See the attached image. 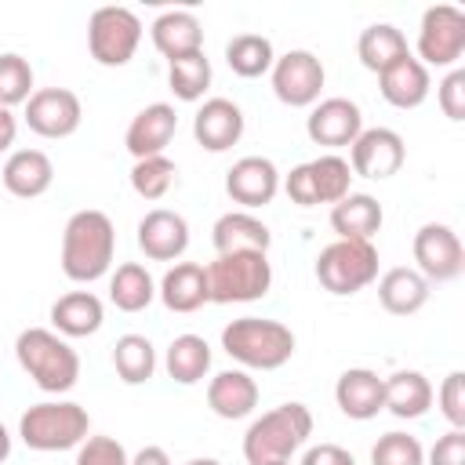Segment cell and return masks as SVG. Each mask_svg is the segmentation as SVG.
Segmentation results:
<instances>
[{
    "label": "cell",
    "instance_id": "obj_35",
    "mask_svg": "<svg viewBox=\"0 0 465 465\" xmlns=\"http://www.w3.org/2000/svg\"><path fill=\"white\" fill-rule=\"evenodd\" d=\"M312 185H316V203H338L341 196L352 193V167L338 153H320L316 160H305Z\"/></svg>",
    "mask_w": 465,
    "mask_h": 465
},
{
    "label": "cell",
    "instance_id": "obj_31",
    "mask_svg": "<svg viewBox=\"0 0 465 465\" xmlns=\"http://www.w3.org/2000/svg\"><path fill=\"white\" fill-rule=\"evenodd\" d=\"M356 54H360L363 69L385 73L392 62H400L403 54H411V47H407V36H403L392 22H374V25H367V29L360 33Z\"/></svg>",
    "mask_w": 465,
    "mask_h": 465
},
{
    "label": "cell",
    "instance_id": "obj_2",
    "mask_svg": "<svg viewBox=\"0 0 465 465\" xmlns=\"http://www.w3.org/2000/svg\"><path fill=\"white\" fill-rule=\"evenodd\" d=\"M15 360L33 378V385L40 392H51V396L69 392L80 378L76 349L62 334H54L51 327H25L15 338Z\"/></svg>",
    "mask_w": 465,
    "mask_h": 465
},
{
    "label": "cell",
    "instance_id": "obj_17",
    "mask_svg": "<svg viewBox=\"0 0 465 465\" xmlns=\"http://www.w3.org/2000/svg\"><path fill=\"white\" fill-rule=\"evenodd\" d=\"M178 131V113L171 102H153L145 109H138L124 131V145L134 160H145V156H163V149L171 145Z\"/></svg>",
    "mask_w": 465,
    "mask_h": 465
},
{
    "label": "cell",
    "instance_id": "obj_6",
    "mask_svg": "<svg viewBox=\"0 0 465 465\" xmlns=\"http://www.w3.org/2000/svg\"><path fill=\"white\" fill-rule=\"evenodd\" d=\"M272 287V265L269 254L262 251H232L218 254L207 265V291L211 302L218 305H236V302H258Z\"/></svg>",
    "mask_w": 465,
    "mask_h": 465
},
{
    "label": "cell",
    "instance_id": "obj_1",
    "mask_svg": "<svg viewBox=\"0 0 465 465\" xmlns=\"http://www.w3.org/2000/svg\"><path fill=\"white\" fill-rule=\"evenodd\" d=\"M113 254H116L113 218L98 207L73 211L62 229V272L73 283H94L109 276Z\"/></svg>",
    "mask_w": 465,
    "mask_h": 465
},
{
    "label": "cell",
    "instance_id": "obj_27",
    "mask_svg": "<svg viewBox=\"0 0 465 465\" xmlns=\"http://www.w3.org/2000/svg\"><path fill=\"white\" fill-rule=\"evenodd\" d=\"M211 243H214L218 254H232V251H262V254H269L272 232L251 211H225L211 229Z\"/></svg>",
    "mask_w": 465,
    "mask_h": 465
},
{
    "label": "cell",
    "instance_id": "obj_36",
    "mask_svg": "<svg viewBox=\"0 0 465 465\" xmlns=\"http://www.w3.org/2000/svg\"><path fill=\"white\" fill-rule=\"evenodd\" d=\"M167 84L174 91V98L182 102H200L211 87V62L203 51L196 54H185V58H174L167 62Z\"/></svg>",
    "mask_w": 465,
    "mask_h": 465
},
{
    "label": "cell",
    "instance_id": "obj_12",
    "mask_svg": "<svg viewBox=\"0 0 465 465\" xmlns=\"http://www.w3.org/2000/svg\"><path fill=\"white\" fill-rule=\"evenodd\" d=\"M25 127L40 138H69L80 120H84V105L80 98L69 91V87H36L25 102V113H22Z\"/></svg>",
    "mask_w": 465,
    "mask_h": 465
},
{
    "label": "cell",
    "instance_id": "obj_42",
    "mask_svg": "<svg viewBox=\"0 0 465 465\" xmlns=\"http://www.w3.org/2000/svg\"><path fill=\"white\" fill-rule=\"evenodd\" d=\"M436 102L447 120H454V124L465 120V69H447V76L436 87Z\"/></svg>",
    "mask_w": 465,
    "mask_h": 465
},
{
    "label": "cell",
    "instance_id": "obj_33",
    "mask_svg": "<svg viewBox=\"0 0 465 465\" xmlns=\"http://www.w3.org/2000/svg\"><path fill=\"white\" fill-rule=\"evenodd\" d=\"M276 62V51H272V40L262 36V33H236L229 44H225V65L243 76V80H258L272 69Z\"/></svg>",
    "mask_w": 465,
    "mask_h": 465
},
{
    "label": "cell",
    "instance_id": "obj_28",
    "mask_svg": "<svg viewBox=\"0 0 465 465\" xmlns=\"http://www.w3.org/2000/svg\"><path fill=\"white\" fill-rule=\"evenodd\" d=\"M381 203L371 193H349L338 203H331V229L338 232V240H371L381 229Z\"/></svg>",
    "mask_w": 465,
    "mask_h": 465
},
{
    "label": "cell",
    "instance_id": "obj_22",
    "mask_svg": "<svg viewBox=\"0 0 465 465\" xmlns=\"http://www.w3.org/2000/svg\"><path fill=\"white\" fill-rule=\"evenodd\" d=\"M156 298L171 309V312H196L211 302L207 291V265L200 262H174L163 280L156 283Z\"/></svg>",
    "mask_w": 465,
    "mask_h": 465
},
{
    "label": "cell",
    "instance_id": "obj_10",
    "mask_svg": "<svg viewBox=\"0 0 465 465\" xmlns=\"http://www.w3.org/2000/svg\"><path fill=\"white\" fill-rule=\"evenodd\" d=\"M269 80H272V94L291 105V109H312L323 94V84H327V69L323 62L305 51V47H294L287 54H276L272 69H269Z\"/></svg>",
    "mask_w": 465,
    "mask_h": 465
},
{
    "label": "cell",
    "instance_id": "obj_15",
    "mask_svg": "<svg viewBox=\"0 0 465 465\" xmlns=\"http://www.w3.org/2000/svg\"><path fill=\"white\" fill-rule=\"evenodd\" d=\"M225 193L232 203H240V211L265 207L280 193V171L269 156H240L225 171Z\"/></svg>",
    "mask_w": 465,
    "mask_h": 465
},
{
    "label": "cell",
    "instance_id": "obj_19",
    "mask_svg": "<svg viewBox=\"0 0 465 465\" xmlns=\"http://www.w3.org/2000/svg\"><path fill=\"white\" fill-rule=\"evenodd\" d=\"M193 138L207 153H225L243 138V109L232 98H203L193 116Z\"/></svg>",
    "mask_w": 465,
    "mask_h": 465
},
{
    "label": "cell",
    "instance_id": "obj_38",
    "mask_svg": "<svg viewBox=\"0 0 465 465\" xmlns=\"http://www.w3.org/2000/svg\"><path fill=\"white\" fill-rule=\"evenodd\" d=\"M33 91L36 87H33V65H29V58H22L15 51H4L0 54V105L4 109L25 105Z\"/></svg>",
    "mask_w": 465,
    "mask_h": 465
},
{
    "label": "cell",
    "instance_id": "obj_26",
    "mask_svg": "<svg viewBox=\"0 0 465 465\" xmlns=\"http://www.w3.org/2000/svg\"><path fill=\"white\" fill-rule=\"evenodd\" d=\"M149 36H153V47L167 62L203 51V25H200V18L193 11H163V15H156L153 25H149Z\"/></svg>",
    "mask_w": 465,
    "mask_h": 465
},
{
    "label": "cell",
    "instance_id": "obj_41",
    "mask_svg": "<svg viewBox=\"0 0 465 465\" xmlns=\"http://www.w3.org/2000/svg\"><path fill=\"white\" fill-rule=\"evenodd\" d=\"M443 418L450 421V429H465V371H450L436 392Z\"/></svg>",
    "mask_w": 465,
    "mask_h": 465
},
{
    "label": "cell",
    "instance_id": "obj_34",
    "mask_svg": "<svg viewBox=\"0 0 465 465\" xmlns=\"http://www.w3.org/2000/svg\"><path fill=\"white\" fill-rule=\"evenodd\" d=\"M113 371L124 385H145L156 374V349L145 334H120L113 345Z\"/></svg>",
    "mask_w": 465,
    "mask_h": 465
},
{
    "label": "cell",
    "instance_id": "obj_44",
    "mask_svg": "<svg viewBox=\"0 0 465 465\" xmlns=\"http://www.w3.org/2000/svg\"><path fill=\"white\" fill-rule=\"evenodd\" d=\"M425 465H465V429L443 432L425 454Z\"/></svg>",
    "mask_w": 465,
    "mask_h": 465
},
{
    "label": "cell",
    "instance_id": "obj_7",
    "mask_svg": "<svg viewBox=\"0 0 465 465\" xmlns=\"http://www.w3.org/2000/svg\"><path fill=\"white\" fill-rule=\"evenodd\" d=\"M316 280L323 291L345 298L378 280V247L371 240H334L316 254Z\"/></svg>",
    "mask_w": 465,
    "mask_h": 465
},
{
    "label": "cell",
    "instance_id": "obj_45",
    "mask_svg": "<svg viewBox=\"0 0 465 465\" xmlns=\"http://www.w3.org/2000/svg\"><path fill=\"white\" fill-rule=\"evenodd\" d=\"M302 465H356V458L338 443H316V447H305Z\"/></svg>",
    "mask_w": 465,
    "mask_h": 465
},
{
    "label": "cell",
    "instance_id": "obj_29",
    "mask_svg": "<svg viewBox=\"0 0 465 465\" xmlns=\"http://www.w3.org/2000/svg\"><path fill=\"white\" fill-rule=\"evenodd\" d=\"M432 407V385L421 371H396L385 378V411L400 421H414Z\"/></svg>",
    "mask_w": 465,
    "mask_h": 465
},
{
    "label": "cell",
    "instance_id": "obj_20",
    "mask_svg": "<svg viewBox=\"0 0 465 465\" xmlns=\"http://www.w3.org/2000/svg\"><path fill=\"white\" fill-rule=\"evenodd\" d=\"M0 182L11 196L18 200H36L51 189L54 182V163L44 149H15L4 167H0Z\"/></svg>",
    "mask_w": 465,
    "mask_h": 465
},
{
    "label": "cell",
    "instance_id": "obj_47",
    "mask_svg": "<svg viewBox=\"0 0 465 465\" xmlns=\"http://www.w3.org/2000/svg\"><path fill=\"white\" fill-rule=\"evenodd\" d=\"M127 465H171V458H167V450H163V447L149 443V447H142L138 454H131V461H127Z\"/></svg>",
    "mask_w": 465,
    "mask_h": 465
},
{
    "label": "cell",
    "instance_id": "obj_48",
    "mask_svg": "<svg viewBox=\"0 0 465 465\" xmlns=\"http://www.w3.org/2000/svg\"><path fill=\"white\" fill-rule=\"evenodd\" d=\"M7 454H11V432H7L4 421H0V461H7Z\"/></svg>",
    "mask_w": 465,
    "mask_h": 465
},
{
    "label": "cell",
    "instance_id": "obj_39",
    "mask_svg": "<svg viewBox=\"0 0 465 465\" xmlns=\"http://www.w3.org/2000/svg\"><path fill=\"white\" fill-rule=\"evenodd\" d=\"M371 465H425V447L411 432H385L371 447Z\"/></svg>",
    "mask_w": 465,
    "mask_h": 465
},
{
    "label": "cell",
    "instance_id": "obj_21",
    "mask_svg": "<svg viewBox=\"0 0 465 465\" xmlns=\"http://www.w3.org/2000/svg\"><path fill=\"white\" fill-rule=\"evenodd\" d=\"M258 381L243 371V367H232V371H218L211 381H207V407L225 418V421H240V418H251L254 407H258Z\"/></svg>",
    "mask_w": 465,
    "mask_h": 465
},
{
    "label": "cell",
    "instance_id": "obj_30",
    "mask_svg": "<svg viewBox=\"0 0 465 465\" xmlns=\"http://www.w3.org/2000/svg\"><path fill=\"white\" fill-rule=\"evenodd\" d=\"M156 298V280L142 262H124L109 272V302L120 312H142Z\"/></svg>",
    "mask_w": 465,
    "mask_h": 465
},
{
    "label": "cell",
    "instance_id": "obj_50",
    "mask_svg": "<svg viewBox=\"0 0 465 465\" xmlns=\"http://www.w3.org/2000/svg\"><path fill=\"white\" fill-rule=\"evenodd\" d=\"M269 465H291V461H269Z\"/></svg>",
    "mask_w": 465,
    "mask_h": 465
},
{
    "label": "cell",
    "instance_id": "obj_13",
    "mask_svg": "<svg viewBox=\"0 0 465 465\" xmlns=\"http://www.w3.org/2000/svg\"><path fill=\"white\" fill-rule=\"evenodd\" d=\"M363 131V113L352 98L345 94H331V98H320L309 116H305V134L312 145H323L327 153L334 149H345L356 142V134Z\"/></svg>",
    "mask_w": 465,
    "mask_h": 465
},
{
    "label": "cell",
    "instance_id": "obj_40",
    "mask_svg": "<svg viewBox=\"0 0 465 465\" xmlns=\"http://www.w3.org/2000/svg\"><path fill=\"white\" fill-rule=\"evenodd\" d=\"M127 461L131 454L116 436H87L73 458V465H127Z\"/></svg>",
    "mask_w": 465,
    "mask_h": 465
},
{
    "label": "cell",
    "instance_id": "obj_5",
    "mask_svg": "<svg viewBox=\"0 0 465 465\" xmlns=\"http://www.w3.org/2000/svg\"><path fill=\"white\" fill-rule=\"evenodd\" d=\"M18 436L29 450L40 454L73 450L91 436V414L73 400H44L18 418Z\"/></svg>",
    "mask_w": 465,
    "mask_h": 465
},
{
    "label": "cell",
    "instance_id": "obj_43",
    "mask_svg": "<svg viewBox=\"0 0 465 465\" xmlns=\"http://www.w3.org/2000/svg\"><path fill=\"white\" fill-rule=\"evenodd\" d=\"M280 189L287 193L291 203H298V207H316V185H312L309 163H298V167H291L287 174H280Z\"/></svg>",
    "mask_w": 465,
    "mask_h": 465
},
{
    "label": "cell",
    "instance_id": "obj_8",
    "mask_svg": "<svg viewBox=\"0 0 465 465\" xmlns=\"http://www.w3.org/2000/svg\"><path fill=\"white\" fill-rule=\"evenodd\" d=\"M142 18L131 7L120 4H105L98 11H91L87 18V51L98 65L105 69H120L134 58L138 44H142Z\"/></svg>",
    "mask_w": 465,
    "mask_h": 465
},
{
    "label": "cell",
    "instance_id": "obj_49",
    "mask_svg": "<svg viewBox=\"0 0 465 465\" xmlns=\"http://www.w3.org/2000/svg\"><path fill=\"white\" fill-rule=\"evenodd\" d=\"M185 465H222V461L218 458H189Z\"/></svg>",
    "mask_w": 465,
    "mask_h": 465
},
{
    "label": "cell",
    "instance_id": "obj_25",
    "mask_svg": "<svg viewBox=\"0 0 465 465\" xmlns=\"http://www.w3.org/2000/svg\"><path fill=\"white\" fill-rule=\"evenodd\" d=\"M378 302L385 312L392 316H414L418 309H425L429 294H432V283L414 269V265H396V269H385L378 280Z\"/></svg>",
    "mask_w": 465,
    "mask_h": 465
},
{
    "label": "cell",
    "instance_id": "obj_3",
    "mask_svg": "<svg viewBox=\"0 0 465 465\" xmlns=\"http://www.w3.org/2000/svg\"><path fill=\"white\" fill-rule=\"evenodd\" d=\"M312 436V414L305 403H280L254 418L243 432V458L247 465H269V461H291Z\"/></svg>",
    "mask_w": 465,
    "mask_h": 465
},
{
    "label": "cell",
    "instance_id": "obj_37",
    "mask_svg": "<svg viewBox=\"0 0 465 465\" xmlns=\"http://www.w3.org/2000/svg\"><path fill=\"white\" fill-rule=\"evenodd\" d=\"M174 182H178V167H174V160H171L167 153H163V156L134 160V167H131V189H134L142 200H149V203L163 200V196L174 189Z\"/></svg>",
    "mask_w": 465,
    "mask_h": 465
},
{
    "label": "cell",
    "instance_id": "obj_23",
    "mask_svg": "<svg viewBox=\"0 0 465 465\" xmlns=\"http://www.w3.org/2000/svg\"><path fill=\"white\" fill-rule=\"evenodd\" d=\"M105 323V305L94 291H69L51 305V331L69 338H91Z\"/></svg>",
    "mask_w": 465,
    "mask_h": 465
},
{
    "label": "cell",
    "instance_id": "obj_9",
    "mask_svg": "<svg viewBox=\"0 0 465 465\" xmlns=\"http://www.w3.org/2000/svg\"><path fill=\"white\" fill-rule=\"evenodd\" d=\"M418 62L429 69H458V58L465 54V11L454 4H432L421 15L418 25Z\"/></svg>",
    "mask_w": 465,
    "mask_h": 465
},
{
    "label": "cell",
    "instance_id": "obj_4",
    "mask_svg": "<svg viewBox=\"0 0 465 465\" xmlns=\"http://www.w3.org/2000/svg\"><path fill=\"white\" fill-rule=\"evenodd\" d=\"M222 349L243 371H276L294 356V331L280 320L240 316L222 327Z\"/></svg>",
    "mask_w": 465,
    "mask_h": 465
},
{
    "label": "cell",
    "instance_id": "obj_24",
    "mask_svg": "<svg viewBox=\"0 0 465 465\" xmlns=\"http://www.w3.org/2000/svg\"><path fill=\"white\" fill-rule=\"evenodd\" d=\"M378 91L392 109H418L432 91V76L414 54H403L385 73H378Z\"/></svg>",
    "mask_w": 465,
    "mask_h": 465
},
{
    "label": "cell",
    "instance_id": "obj_16",
    "mask_svg": "<svg viewBox=\"0 0 465 465\" xmlns=\"http://www.w3.org/2000/svg\"><path fill=\"white\" fill-rule=\"evenodd\" d=\"M138 251L149 262H178L189 251V222L171 207H153L138 222Z\"/></svg>",
    "mask_w": 465,
    "mask_h": 465
},
{
    "label": "cell",
    "instance_id": "obj_18",
    "mask_svg": "<svg viewBox=\"0 0 465 465\" xmlns=\"http://www.w3.org/2000/svg\"><path fill=\"white\" fill-rule=\"evenodd\" d=\"M334 403L352 421H371L385 411V378L371 367H349L334 381Z\"/></svg>",
    "mask_w": 465,
    "mask_h": 465
},
{
    "label": "cell",
    "instance_id": "obj_32",
    "mask_svg": "<svg viewBox=\"0 0 465 465\" xmlns=\"http://www.w3.org/2000/svg\"><path fill=\"white\" fill-rule=\"evenodd\" d=\"M163 367H167V374L178 385L203 381L207 371H211V345H207V338H200V334H178V338H171V345L163 352Z\"/></svg>",
    "mask_w": 465,
    "mask_h": 465
},
{
    "label": "cell",
    "instance_id": "obj_14",
    "mask_svg": "<svg viewBox=\"0 0 465 465\" xmlns=\"http://www.w3.org/2000/svg\"><path fill=\"white\" fill-rule=\"evenodd\" d=\"M407 160V145L392 127H363L349 145L352 178H392Z\"/></svg>",
    "mask_w": 465,
    "mask_h": 465
},
{
    "label": "cell",
    "instance_id": "obj_11",
    "mask_svg": "<svg viewBox=\"0 0 465 465\" xmlns=\"http://www.w3.org/2000/svg\"><path fill=\"white\" fill-rule=\"evenodd\" d=\"M411 251H414V269L429 283H450L465 269V247L447 222H425L414 232Z\"/></svg>",
    "mask_w": 465,
    "mask_h": 465
},
{
    "label": "cell",
    "instance_id": "obj_46",
    "mask_svg": "<svg viewBox=\"0 0 465 465\" xmlns=\"http://www.w3.org/2000/svg\"><path fill=\"white\" fill-rule=\"evenodd\" d=\"M15 138H18V116H15V109L0 105V153H7L15 145Z\"/></svg>",
    "mask_w": 465,
    "mask_h": 465
}]
</instances>
